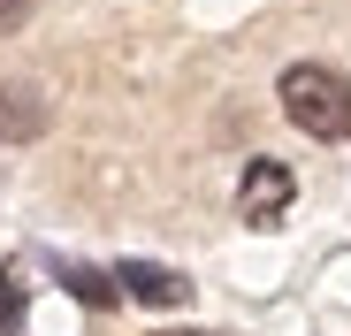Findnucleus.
Masks as SVG:
<instances>
[{
    "label": "nucleus",
    "mask_w": 351,
    "mask_h": 336,
    "mask_svg": "<svg viewBox=\"0 0 351 336\" xmlns=\"http://www.w3.org/2000/svg\"><path fill=\"white\" fill-rule=\"evenodd\" d=\"M282 115L298 123L306 138H321V145L351 138V77H336V69H321V62L282 69Z\"/></svg>",
    "instance_id": "f257e3e1"
},
{
    "label": "nucleus",
    "mask_w": 351,
    "mask_h": 336,
    "mask_svg": "<svg viewBox=\"0 0 351 336\" xmlns=\"http://www.w3.org/2000/svg\"><path fill=\"white\" fill-rule=\"evenodd\" d=\"M290 199H298V176H290L282 160H245V184H237V214L252 221V230H275V221L290 214Z\"/></svg>",
    "instance_id": "f03ea898"
},
{
    "label": "nucleus",
    "mask_w": 351,
    "mask_h": 336,
    "mask_svg": "<svg viewBox=\"0 0 351 336\" xmlns=\"http://www.w3.org/2000/svg\"><path fill=\"white\" fill-rule=\"evenodd\" d=\"M114 283H123V298H138V306H153V313H168V306L191 298V283H184L176 267H160V260H123Z\"/></svg>",
    "instance_id": "7ed1b4c3"
},
{
    "label": "nucleus",
    "mask_w": 351,
    "mask_h": 336,
    "mask_svg": "<svg viewBox=\"0 0 351 336\" xmlns=\"http://www.w3.org/2000/svg\"><path fill=\"white\" fill-rule=\"evenodd\" d=\"M46 123H53V107H46V92H31V84H0V138H8V145L38 138Z\"/></svg>",
    "instance_id": "20e7f679"
},
{
    "label": "nucleus",
    "mask_w": 351,
    "mask_h": 336,
    "mask_svg": "<svg viewBox=\"0 0 351 336\" xmlns=\"http://www.w3.org/2000/svg\"><path fill=\"white\" fill-rule=\"evenodd\" d=\"M62 283H69V298L92 306V313H107L114 298H123V283H114V275H99V267H84V260H62Z\"/></svg>",
    "instance_id": "39448f33"
},
{
    "label": "nucleus",
    "mask_w": 351,
    "mask_h": 336,
    "mask_svg": "<svg viewBox=\"0 0 351 336\" xmlns=\"http://www.w3.org/2000/svg\"><path fill=\"white\" fill-rule=\"evenodd\" d=\"M23 298H31V291H23V275L8 267V275H0V336H16V328H23Z\"/></svg>",
    "instance_id": "423d86ee"
},
{
    "label": "nucleus",
    "mask_w": 351,
    "mask_h": 336,
    "mask_svg": "<svg viewBox=\"0 0 351 336\" xmlns=\"http://www.w3.org/2000/svg\"><path fill=\"white\" fill-rule=\"evenodd\" d=\"M31 8H38V0H0V31H16V23L31 16Z\"/></svg>",
    "instance_id": "0eeeda50"
},
{
    "label": "nucleus",
    "mask_w": 351,
    "mask_h": 336,
    "mask_svg": "<svg viewBox=\"0 0 351 336\" xmlns=\"http://www.w3.org/2000/svg\"><path fill=\"white\" fill-rule=\"evenodd\" d=\"M176 336H199V328H176Z\"/></svg>",
    "instance_id": "6e6552de"
}]
</instances>
